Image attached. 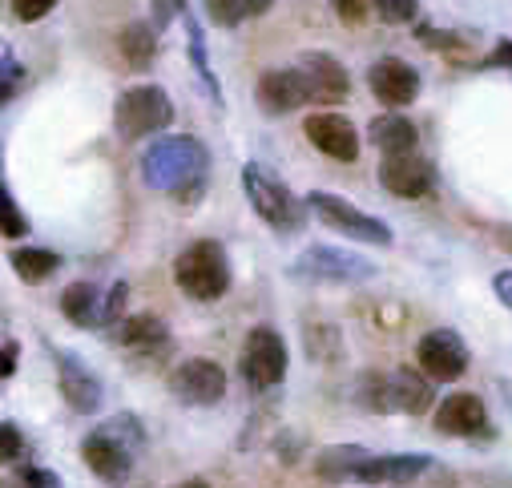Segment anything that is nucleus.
<instances>
[{
    "mask_svg": "<svg viewBox=\"0 0 512 488\" xmlns=\"http://www.w3.org/2000/svg\"><path fill=\"white\" fill-rule=\"evenodd\" d=\"M206 170H210V154L190 134H166V138H158L142 154V178H146V186L166 190V194H182L186 198V186H202Z\"/></svg>",
    "mask_w": 512,
    "mask_h": 488,
    "instance_id": "f257e3e1",
    "label": "nucleus"
},
{
    "mask_svg": "<svg viewBox=\"0 0 512 488\" xmlns=\"http://www.w3.org/2000/svg\"><path fill=\"white\" fill-rule=\"evenodd\" d=\"M146 432L134 416H117L105 428H97L93 436L81 440V460L105 480V484H121L134 468V452L142 448Z\"/></svg>",
    "mask_w": 512,
    "mask_h": 488,
    "instance_id": "f03ea898",
    "label": "nucleus"
},
{
    "mask_svg": "<svg viewBox=\"0 0 512 488\" xmlns=\"http://www.w3.org/2000/svg\"><path fill=\"white\" fill-rule=\"evenodd\" d=\"M174 283L182 287V295L198 299V303H214L230 291V263L222 242L214 238H198L178 255L174 263Z\"/></svg>",
    "mask_w": 512,
    "mask_h": 488,
    "instance_id": "7ed1b4c3",
    "label": "nucleus"
},
{
    "mask_svg": "<svg viewBox=\"0 0 512 488\" xmlns=\"http://www.w3.org/2000/svg\"><path fill=\"white\" fill-rule=\"evenodd\" d=\"M242 190H246V202L254 206V214H259L271 230L279 234H299L303 230V202L267 170V166H242Z\"/></svg>",
    "mask_w": 512,
    "mask_h": 488,
    "instance_id": "20e7f679",
    "label": "nucleus"
},
{
    "mask_svg": "<svg viewBox=\"0 0 512 488\" xmlns=\"http://www.w3.org/2000/svg\"><path fill=\"white\" fill-rule=\"evenodd\" d=\"M113 121L121 138H150V134H162L174 121V101L162 85H134L117 97Z\"/></svg>",
    "mask_w": 512,
    "mask_h": 488,
    "instance_id": "39448f33",
    "label": "nucleus"
},
{
    "mask_svg": "<svg viewBox=\"0 0 512 488\" xmlns=\"http://www.w3.org/2000/svg\"><path fill=\"white\" fill-rule=\"evenodd\" d=\"M307 210H311L323 226H331V230L347 234L351 242H367V247H392V230H388V222L371 218L367 210L351 206V202H347V198H339V194L315 190V194H307Z\"/></svg>",
    "mask_w": 512,
    "mask_h": 488,
    "instance_id": "423d86ee",
    "label": "nucleus"
},
{
    "mask_svg": "<svg viewBox=\"0 0 512 488\" xmlns=\"http://www.w3.org/2000/svg\"><path fill=\"white\" fill-rule=\"evenodd\" d=\"M287 275L299 283H367L375 279V263L355 251H339V247H307L287 267Z\"/></svg>",
    "mask_w": 512,
    "mask_h": 488,
    "instance_id": "0eeeda50",
    "label": "nucleus"
},
{
    "mask_svg": "<svg viewBox=\"0 0 512 488\" xmlns=\"http://www.w3.org/2000/svg\"><path fill=\"white\" fill-rule=\"evenodd\" d=\"M242 376L250 388H275L287 376V343L275 327H254L242 347Z\"/></svg>",
    "mask_w": 512,
    "mask_h": 488,
    "instance_id": "6e6552de",
    "label": "nucleus"
},
{
    "mask_svg": "<svg viewBox=\"0 0 512 488\" xmlns=\"http://www.w3.org/2000/svg\"><path fill=\"white\" fill-rule=\"evenodd\" d=\"M416 359H420V372L432 380V384H452L468 372V347L456 331L440 327V331H428L420 343H416Z\"/></svg>",
    "mask_w": 512,
    "mask_h": 488,
    "instance_id": "1a4fd4ad",
    "label": "nucleus"
},
{
    "mask_svg": "<svg viewBox=\"0 0 512 488\" xmlns=\"http://www.w3.org/2000/svg\"><path fill=\"white\" fill-rule=\"evenodd\" d=\"M170 392L182 400V404H194V408H210L226 396V372L218 368L214 359H186L174 368L170 376Z\"/></svg>",
    "mask_w": 512,
    "mask_h": 488,
    "instance_id": "9d476101",
    "label": "nucleus"
},
{
    "mask_svg": "<svg viewBox=\"0 0 512 488\" xmlns=\"http://www.w3.org/2000/svg\"><path fill=\"white\" fill-rule=\"evenodd\" d=\"M379 182L388 186L396 198H424L436 182V170L424 154L404 150V154H383L379 162Z\"/></svg>",
    "mask_w": 512,
    "mask_h": 488,
    "instance_id": "9b49d317",
    "label": "nucleus"
},
{
    "mask_svg": "<svg viewBox=\"0 0 512 488\" xmlns=\"http://www.w3.org/2000/svg\"><path fill=\"white\" fill-rule=\"evenodd\" d=\"M303 134L319 154H327L335 162H355L359 158V134L351 126V117H343V113H311L303 121Z\"/></svg>",
    "mask_w": 512,
    "mask_h": 488,
    "instance_id": "f8f14e48",
    "label": "nucleus"
},
{
    "mask_svg": "<svg viewBox=\"0 0 512 488\" xmlns=\"http://www.w3.org/2000/svg\"><path fill=\"white\" fill-rule=\"evenodd\" d=\"M367 85L383 105H392V109H404L420 97V73L400 57H379L367 69Z\"/></svg>",
    "mask_w": 512,
    "mask_h": 488,
    "instance_id": "ddd939ff",
    "label": "nucleus"
},
{
    "mask_svg": "<svg viewBox=\"0 0 512 488\" xmlns=\"http://www.w3.org/2000/svg\"><path fill=\"white\" fill-rule=\"evenodd\" d=\"M53 359H57V384H61L65 404H69L73 412H81V416H93V412L101 408V396H105V392H101V380L85 368L77 355H69V351H57Z\"/></svg>",
    "mask_w": 512,
    "mask_h": 488,
    "instance_id": "4468645a",
    "label": "nucleus"
},
{
    "mask_svg": "<svg viewBox=\"0 0 512 488\" xmlns=\"http://www.w3.org/2000/svg\"><path fill=\"white\" fill-rule=\"evenodd\" d=\"M436 428L444 436H492L488 432V408L472 392H452L436 408Z\"/></svg>",
    "mask_w": 512,
    "mask_h": 488,
    "instance_id": "2eb2a0df",
    "label": "nucleus"
},
{
    "mask_svg": "<svg viewBox=\"0 0 512 488\" xmlns=\"http://www.w3.org/2000/svg\"><path fill=\"white\" fill-rule=\"evenodd\" d=\"M432 468L424 452H396V456H367L355 472V484H412Z\"/></svg>",
    "mask_w": 512,
    "mask_h": 488,
    "instance_id": "dca6fc26",
    "label": "nucleus"
},
{
    "mask_svg": "<svg viewBox=\"0 0 512 488\" xmlns=\"http://www.w3.org/2000/svg\"><path fill=\"white\" fill-rule=\"evenodd\" d=\"M299 73L307 77L311 101H331L335 105V101H347V93H351V77L331 53H303Z\"/></svg>",
    "mask_w": 512,
    "mask_h": 488,
    "instance_id": "f3484780",
    "label": "nucleus"
},
{
    "mask_svg": "<svg viewBox=\"0 0 512 488\" xmlns=\"http://www.w3.org/2000/svg\"><path fill=\"white\" fill-rule=\"evenodd\" d=\"M311 101V89H307V77L295 69H271L259 77V105L267 113H291L299 105Z\"/></svg>",
    "mask_w": 512,
    "mask_h": 488,
    "instance_id": "a211bd4d",
    "label": "nucleus"
},
{
    "mask_svg": "<svg viewBox=\"0 0 512 488\" xmlns=\"http://www.w3.org/2000/svg\"><path fill=\"white\" fill-rule=\"evenodd\" d=\"M388 396H392V412L420 416L432 408V380L416 368H400L388 376Z\"/></svg>",
    "mask_w": 512,
    "mask_h": 488,
    "instance_id": "6ab92c4d",
    "label": "nucleus"
},
{
    "mask_svg": "<svg viewBox=\"0 0 512 488\" xmlns=\"http://www.w3.org/2000/svg\"><path fill=\"white\" fill-rule=\"evenodd\" d=\"M121 343L130 351H142V355H162L170 347V327L158 315L142 311V315H130L121 323Z\"/></svg>",
    "mask_w": 512,
    "mask_h": 488,
    "instance_id": "aec40b11",
    "label": "nucleus"
},
{
    "mask_svg": "<svg viewBox=\"0 0 512 488\" xmlns=\"http://www.w3.org/2000/svg\"><path fill=\"white\" fill-rule=\"evenodd\" d=\"M61 311L77 327H105V299H101L97 283H69L61 295Z\"/></svg>",
    "mask_w": 512,
    "mask_h": 488,
    "instance_id": "412c9836",
    "label": "nucleus"
},
{
    "mask_svg": "<svg viewBox=\"0 0 512 488\" xmlns=\"http://www.w3.org/2000/svg\"><path fill=\"white\" fill-rule=\"evenodd\" d=\"M367 138H371V146H379L383 154H404V150H416V142H420L416 126H412L408 117H400V113L375 117L371 126H367Z\"/></svg>",
    "mask_w": 512,
    "mask_h": 488,
    "instance_id": "4be33fe9",
    "label": "nucleus"
},
{
    "mask_svg": "<svg viewBox=\"0 0 512 488\" xmlns=\"http://www.w3.org/2000/svg\"><path fill=\"white\" fill-rule=\"evenodd\" d=\"M121 57L130 69H150L154 57H158V29L146 25V21H134V25H125L121 29Z\"/></svg>",
    "mask_w": 512,
    "mask_h": 488,
    "instance_id": "5701e85b",
    "label": "nucleus"
},
{
    "mask_svg": "<svg viewBox=\"0 0 512 488\" xmlns=\"http://www.w3.org/2000/svg\"><path fill=\"white\" fill-rule=\"evenodd\" d=\"M367 456H371V452L359 448V444H335V448L319 452L315 472H319L323 480H331V484H343V480H355V472H359V464H363Z\"/></svg>",
    "mask_w": 512,
    "mask_h": 488,
    "instance_id": "b1692460",
    "label": "nucleus"
},
{
    "mask_svg": "<svg viewBox=\"0 0 512 488\" xmlns=\"http://www.w3.org/2000/svg\"><path fill=\"white\" fill-rule=\"evenodd\" d=\"M9 263H13V271H17L25 283H45L49 275H57L61 255H57V251H45V247H17V251L9 255Z\"/></svg>",
    "mask_w": 512,
    "mask_h": 488,
    "instance_id": "393cba45",
    "label": "nucleus"
},
{
    "mask_svg": "<svg viewBox=\"0 0 512 488\" xmlns=\"http://www.w3.org/2000/svg\"><path fill=\"white\" fill-rule=\"evenodd\" d=\"M182 25H186V41H190V61H194V69H198V77H202V85H206V93L218 101V77H214V69H210V53H206V33H202V25L190 17V13H182Z\"/></svg>",
    "mask_w": 512,
    "mask_h": 488,
    "instance_id": "a878e982",
    "label": "nucleus"
},
{
    "mask_svg": "<svg viewBox=\"0 0 512 488\" xmlns=\"http://www.w3.org/2000/svg\"><path fill=\"white\" fill-rule=\"evenodd\" d=\"M0 234L5 238H25L29 234V218L21 214V206H17V198L9 194L5 182H0Z\"/></svg>",
    "mask_w": 512,
    "mask_h": 488,
    "instance_id": "bb28decb",
    "label": "nucleus"
},
{
    "mask_svg": "<svg viewBox=\"0 0 512 488\" xmlns=\"http://www.w3.org/2000/svg\"><path fill=\"white\" fill-rule=\"evenodd\" d=\"M0 488H61V480H57L49 468L25 464V468H17L13 476H5V480H0Z\"/></svg>",
    "mask_w": 512,
    "mask_h": 488,
    "instance_id": "cd10ccee",
    "label": "nucleus"
},
{
    "mask_svg": "<svg viewBox=\"0 0 512 488\" xmlns=\"http://www.w3.org/2000/svg\"><path fill=\"white\" fill-rule=\"evenodd\" d=\"M359 400L371 412H392V396H388V376H363L359 380Z\"/></svg>",
    "mask_w": 512,
    "mask_h": 488,
    "instance_id": "c85d7f7f",
    "label": "nucleus"
},
{
    "mask_svg": "<svg viewBox=\"0 0 512 488\" xmlns=\"http://www.w3.org/2000/svg\"><path fill=\"white\" fill-rule=\"evenodd\" d=\"M21 81H25V69L13 61L9 45H0V105L13 101V93L21 89Z\"/></svg>",
    "mask_w": 512,
    "mask_h": 488,
    "instance_id": "c756f323",
    "label": "nucleus"
},
{
    "mask_svg": "<svg viewBox=\"0 0 512 488\" xmlns=\"http://www.w3.org/2000/svg\"><path fill=\"white\" fill-rule=\"evenodd\" d=\"M371 5H375V13L388 21V25H408V21H416V13H420L416 0H371Z\"/></svg>",
    "mask_w": 512,
    "mask_h": 488,
    "instance_id": "7c9ffc66",
    "label": "nucleus"
},
{
    "mask_svg": "<svg viewBox=\"0 0 512 488\" xmlns=\"http://www.w3.org/2000/svg\"><path fill=\"white\" fill-rule=\"evenodd\" d=\"M206 13H210L214 25H226V29H234L238 21H246V5H242V0H206Z\"/></svg>",
    "mask_w": 512,
    "mask_h": 488,
    "instance_id": "2f4dec72",
    "label": "nucleus"
},
{
    "mask_svg": "<svg viewBox=\"0 0 512 488\" xmlns=\"http://www.w3.org/2000/svg\"><path fill=\"white\" fill-rule=\"evenodd\" d=\"M416 37L424 41V45H436L440 53H464L468 49V37L464 33H444V29H416Z\"/></svg>",
    "mask_w": 512,
    "mask_h": 488,
    "instance_id": "473e14b6",
    "label": "nucleus"
},
{
    "mask_svg": "<svg viewBox=\"0 0 512 488\" xmlns=\"http://www.w3.org/2000/svg\"><path fill=\"white\" fill-rule=\"evenodd\" d=\"M21 456H25V436L17 432V424L0 420V464H13Z\"/></svg>",
    "mask_w": 512,
    "mask_h": 488,
    "instance_id": "72a5a7b5",
    "label": "nucleus"
},
{
    "mask_svg": "<svg viewBox=\"0 0 512 488\" xmlns=\"http://www.w3.org/2000/svg\"><path fill=\"white\" fill-rule=\"evenodd\" d=\"M57 9V0H13V13H17V21H41V17H49Z\"/></svg>",
    "mask_w": 512,
    "mask_h": 488,
    "instance_id": "f704fd0d",
    "label": "nucleus"
},
{
    "mask_svg": "<svg viewBox=\"0 0 512 488\" xmlns=\"http://www.w3.org/2000/svg\"><path fill=\"white\" fill-rule=\"evenodd\" d=\"M331 5L347 25H363V17H367V0H331Z\"/></svg>",
    "mask_w": 512,
    "mask_h": 488,
    "instance_id": "c9c22d12",
    "label": "nucleus"
},
{
    "mask_svg": "<svg viewBox=\"0 0 512 488\" xmlns=\"http://www.w3.org/2000/svg\"><path fill=\"white\" fill-rule=\"evenodd\" d=\"M174 13H186V0H154V25H158V33L170 25Z\"/></svg>",
    "mask_w": 512,
    "mask_h": 488,
    "instance_id": "e433bc0d",
    "label": "nucleus"
},
{
    "mask_svg": "<svg viewBox=\"0 0 512 488\" xmlns=\"http://www.w3.org/2000/svg\"><path fill=\"white\" fill-rule=\"evenodd\" d=\"M13 372H17V343H5L0 347V384H5Z\"/></svg>",
    "mask_w": 512,
    "mask_h": 488,
    "instance_id": "4c0bfd02",
    "label": "nucleus"
},
{
    "mask_svg": "<svg viewBox=\"0 0 512 488\" xmlns=\"http://www.w3.org/2000/svg\"><path fill=\"white\" fill-rule=\"evenodd\" d=\"M492 287H496V299H500V303L512 311V271H496Z\"/></svg>",
    "mask_w": 512,
    "mask_h": 488,
    "instance_id": "58836bf2",
    "label": "nucleus"
},
{
    "mask_svg": "<svg viewBox=\"0 0 512 488\" xmlns=\"http://www.w3.org/2000/svg\"><path fill=\"white\" fill-rule=\"evenodd\" d=\"M488 65H496V69H512V41H500L496 53L488 57Z\"/></svg>",
    "mask_w": 512,
    "mask_h": 488,
    "instance_id": "ea45409f",
    "label": "nucleus"
},
{
    "mask_svg": "<svg viewBox=\"0 0 512 488\" xmlns=\"http://www.w3.org/2000/svg\"><path fill=\"white\" fill-rule=\"evenodd\" d=\"M242 5H246V17H263L275 0H242Z\"/></svg>",
    "mask_w": 512,
    "mask_h": 488,
    "instance_id": "a19ab883",
    "label": "nucleus"
},
{
    "mask_svg": "<svg viewBox=\"0 0 512 488\" xmlns=\"http://www.w3.org/2000/svg\"><path fill=\"white\" fill-rule=\"evenodd\" d=\"M500 396H504V404H508V412H512V380H500Z\"/></svg>",
    "mask_w": 512,
    "mask_h": 488,
    "instance_id": "79ce46f5",
    "label": "nucleus"
},
{
    "mask_svg": "<svg viewBox=\"0 0 512 488\" xmlns=\"http://www.w3.org/2000/svg\"><path fill=\"white\" fill-rule=\"evenodd\" d=\"M178 488H210V484H206V480H198V476H194V480H182V484H178Z\"/></svg>",
    "mask_w": 512,
    "mask_h": 488,
    "instance_id": "37998d69",
    "label": "nucleus"
}]
</instances>
